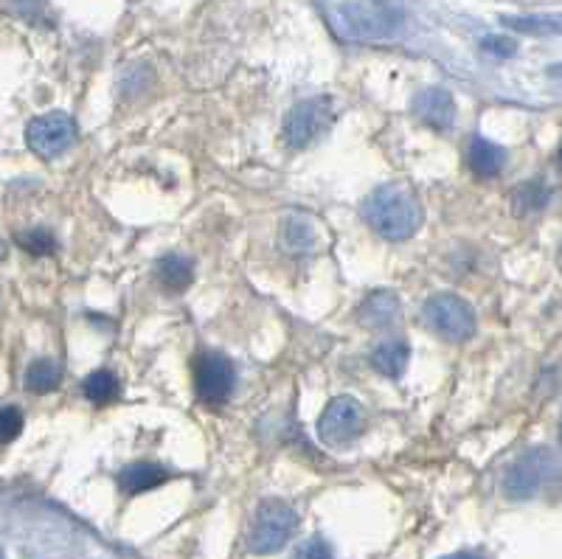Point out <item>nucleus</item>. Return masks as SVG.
Listing matches in <instances>:
<instances>
[{
  "instance_id": "nucleus-13",
  "label": "nucleus",
  "mask_w": 562,
  "mask_h": 559,
  "mask_svg": "<svg viewBox=\"0 0 562 559\" xmlns=\"http://www.w3.org/2000/svg\"><path fill=\"white\" fill-rule=\"evenodd\" d=\"M408 357H411V349H408L405 340H383V343L371 352V366L377 368L383 377L400 380L402 371L408 366Z\"/></svg>"
},
{
  "instance_id": "nucleus-15",
  "label": "nucleus",
  "mask_w": 562,
  "mask_h": 559,
  "mask_svg": "<svg viewBox=\"0 0 562 559\" xmlns=\"http://www.w3.org/2000/svg\"><path fill=\"white\" fill-rule=\"evenodd\" d=\"M281 245L284 251L304 256L318 248V234H315V225L307 217H287L284 220V231H281Z\"/></svg>"
},
{
  "instance_id": "nucleus-25",
  "label": "nucleus",
  "mask_w": 562,
  "mask_h": 559,
  "mask_svg": "<svg viewBox=\"0 0 562 559\" xmlns=\"http://www.w3.org/2000/svg\"><path fill=\"white\" fill-rule=\"evenodd\" d=\"M3 256H6V242L0 239V259H3Z\"/></svg>"
},
{
  "instance_id": "nucleus-3",
  "label": "nucleus",
  "mask_w": 562,
  "mask_h": 559,
  "mask_svg": "<svg viewBox=\"0 0 562 559\" xmlns=\"http://www.w3.org/2000/svg\"><path fill=\"white\" fill-rule=\"evenodd\" d=\"M298 529V515L290 503L284 501H265L256 509L251 529V551L265 557L276 554L284 545L290 543V537Z\"/></svg>"
},
{
  "instance_id": "nucleus-4",
  "label": "nucleus",
  "mask_w": 562,
  "mask_h": 559,
  "mask_svg": "<svg viewBox=\"0 0 562 559\" xmlns=\"http://www.w3.org/2000/svg\"><path fill=\"white\" fill-rule=\"evenodd\" d=\"M422 318L428 329L450 343H464L475 335V309L459 295H433L422 307Z\"/></svg>"
},
{
  "instance_id": "nucleus-12",
  "label": "nucleus",
  "mask_w": 562,
  "mask_h": 559,
  "mask_svg": "<svg viewBox=\"0 0 562 559\" xmlns=\"http://www.w3.org/2000/svg\"><path fill=\"white\" fill-rule=\"evenodd\" d=\"M360 324L369 329H385L400 318V298L394 293H374L360 307Z\"/></svg>"
},
{
  "instance_id": "nucleus-19",
  "label": "nucleus",
  "mask_w": 562,
  "mask_h": 559,
  "mask_svg": "<svg viewBox=\"0 0 562 559\" xmlns=\"http://www.w3.org/2000/svg\"><path fill=\"white\" fill-rule=\"evenodd\" d=\"M548 192L546 186L540 183V180H529V183H523L518 192L512 194V206H515V214H532V211H540V208H546Z\"/></svg>"
},
{
  "instance_id": "nucleus-22",
  "label": "nucleus",
  "mask_w": 562,
  "mask_h": 559,
  "mask_svg": "<svg viewBox=\"0 0 562 559\" xmlns=\"http://www.w3.org/2000/svg\"><path fill=\"white\" fill-rule=\"evenodd\" d=\"M298 559H335V551H332V545L326 543V540H321V537H312L310 543L301 545Z\"/></svg>"
},
{
  "instance_id": "nucleus-6",
  "label": "nucleus",
  "mask_w": 562,
  "mask_h": 559,
  "mask_svg": "<svg viewBox=\"0 0 562 559\" xmlns=\"http://www.w3.org/2000/svg\"><path fill=\"white\" fill-rule=\"evenodd\" d=\"M366 430V416L355 397H338L326 405L324 416L318 419V436L329 447H343L355 442Z\"/></svg>"
},
{
  "instance_id": "nucleus-23",
  "label": "nucleus",
  "mask_w": 562,
  "mask_h": 559,
  "mask_svg": "<svg viewBox=\"0 0 562 559\" xmlns=\"http://www.w3.org/2000/svg\"><path fill=\"white\" fill-rule=\"evenodd\" d=\"M484 48H487L489 54H498V57H512L515 54V43L506 40V37H487Z\"/></svg>"
},
{
  "instance_id": "nucleus-2",
  "label": "nucleus",
  "mask_w": 562,
  "mask_h": 559,
  "mask_svg": "<svg viewBox=\"0 0 562 559\" xmlns=\"http://www.w3.org/2000/svg\"><path fill=\"white\" fill-rule=\"evenodd\" d=\"M341 23L355 40H383L400 29L402 12L391 0H349L341 6Z\"/></svg>"
},
{
  "instance_id": "nucleus-26",
  "label": "nucleus",
  "mask_w": 562,
  "mask_h": 559,
  "mask_svg": "<svg viewBox=\"0 0 562 559\" xmlns=\"http://www.w3.org/2000/svg\"><path fill=\"white\" fill-rule=\"evenodd\" d=\"M0 559H3V554H0Z\"/></svg>"
},
{
  "instance_id": "nucleus-1",
  "label": "nucleus",
  "mask_w": 562,
  "mask_h": 559,
  "mask_svg": "<svg viewBox=\"0 0 562 559\" xmlns=\"http://www.w3.org/2000/svg\"><path fill=\"white\" fill-rule=\"evenodd\" d=\"M363 220L374 228V234L391 242L411 239L422 225V206L416 194L402 183H385L363 200Z\"/></svg>"
},
{
  "instance_id": "nucleus-11",
  "label": "nucleus",
  "mask_w": 562,
  "mask_h": 559,
  "mask_svg": "<svg viewBox=\"0 0 562 559\" xmlns=\"http://www.w3.org/2000/svg\"><path fill=\"white\" fill-rule=\"evenodd\" d=\"M166 481H169V472L163 470L161 464H149V461H135L119 472V489L130 498L166 484Z\"/></svg>"
},
{
  "instance_id": "nucleus-21",
  "label": "nucleus",
  "mask_w": 562,
  "mask_h": 559,
  "mask_svg": "<svg viewBox=\"0 0 562 559\" xmlns=\"http://www.w3.org/2000/svg\"><path fill=\"white\" fill-rule=\"evenodd\" d=\"M23 430V413L15 405H3L0 408V444L15 442Z\"/></svg>"
},
{
  "instance_id": "nucleus-9",
  "label": "nucleus",
  "mask_w": 562,
  "mask_h": 559,
  "mask_svg": "<svg viewBox=\"0 0 562 559\" xmlns=\"http://www.w3.org/2000/svg\"><path fill=\"white\" fill-rule=\"evenodd\" d=\"M554 456L548 453V450H532V453H526L523 458H518L509 472H506V478H503V489H506V495L509 498H515V501H523V498H532L540 492V486L546 484V478L554 472Z\"/></svg>"
},
{
  "instance_id": "nucleus-18",
  "label": "nucleus",
  "mask_w": 562,
  "mask_h": 559,
  "mask_svg": "<svg viewBox=\"0 0 562 559\" xmlns=\"http://www.w3.org/2000/svg\"><path fill=\"white\" fill-rule=\"evenodd\" d=\"M82 388H85V397H88L93 405H110L113 399L119 397V380H116V374H110L107 368L93 371Z\"/></svg>"
},
{
  "instance_id": "nucleus-7",
  "label": "nucleus",
  "mask_w": 562,
  "mask_h": 559,
  "mask_svg": "<svg viewBox=\"0 0 562 559\" xmlns=\"http://www.w3.org/2000/svg\"><path fill=\"white\" fill-rule=\"evenodd\" d=\"M237 383V371L231 366V360L220 352H203L194 363V388L197 397L206 405H222L228 402L231 391Z\"/></svg>"
},
{
  "instance_id": "nucleus-5",
  "label": "nucleus",
  "mask_w": 562,
  "mask_h": 559,
  "mask_svg": "<svg viewBox=\"0 0 562 559\" xmlns=\"http://www.w3.org/2000/svg\"><path fill=\"white\" fill-rule=\"evenodd\" d=\"M335 121V107H332V99H307V102L296 104L290 110V116L284 118V138L290 147H310L315 138L332 127Z\"/></svg>"
},
{
  "instance_id": "nucleus-24",
  "label": "nucleus",
  "mask_w": 562,
  "mask_h": 559,
  "mask_svg": "<svg viewBox=\"0 0 562 559\" xmlns=\"http://www.w3.org/2000/svg\"><path fill=\"white\" fill-rule=\"evenodd\" d=\"M444 559H484L481 554H473V551H459V554H453V557H444Z\"/></svg>"
},
{
  "instance_id": "nucleus-20",
  "label": "nucleus",
  "mask_w": 562,
  "mask_h": 559,
  "mask_svg": "<svg viewBox=\"0 0 562 559\" xmlns=\"http://www.w3.org/2000/svg\"><path fill=\"white\" fill-rule=\"evenodd\" d=\"M17 245L23 251L34 253V256H51L57 251V239L48 228H29V231H20L17 234Z\"/></svg>"
},
{
  "instance_id": "nucleus-14",
  "label": "nucleus",
  "mask_w": 562,
  "mask_h": 559,
  "mask_svg": "<svg viewBox=\"0 0 562 559\" xmlns=\"http://www.w3.org/2000/svg\"><path fill=\"white\" fill-rule=\"evenodd\" d=\"M158 281H161L163 290L169 293H183L194 279V265L192 259L180 256V253H166L161 262H158Z\"/></svg>"
},
{
  "instance_id": "nucleus-10",
  "label": "nucleus",
  "mask_w": 562,
  "mask_h": 559,
  "mask_svg": "<svg viewBox=\"0 0 562 559\" xmlns=\"http://www.w3.org/2000/svg\"><path fill=\"white\" fill-rule=\"evenodd\" d=\"M414 113L422 118L425 124H430V127L447 130V127H453V121H456V102H453V96L442 88L422 90L414 99Z\"/></svg>"
},
{
  "instance_id": "nucleus-16",
  "label": "nucleus",
  "mask_w": 562,
  "mask_h": 559,
  "mask_svg": "<svg viewBox=\"0 0 562 559\" xmlns=\"http://www.w3.org/2000/svg\"><path fill=\"white\" fill-rule=\"evenodd\" d=\"M506 163V152L498 144H492L487 138H475L470 144V169L478 177H498Z\"/></svg>"
},
{
  "instance_id": "nucleus-17",
  "label": "nucleus",
  "mask_w": 562,
  "mask_h": 559,
  "mask_svg": "<svg viewBox=\"0 0 562 559\" xmlns=\"http://www.w3.org/2000/svg\"><path fill=\"white\" fill-rule=\"evenodd\" d=\"M62 383V368L60 363H54V360H34L26 371V388L34 391V394H48V391H54L57 385Z\"/></svg>"
},
{
  "instance_id": "nucleus-8",
  "label": "nucleus",
  "mask_w": 562,
  "mask_h": 559,
  "mask_svg": "<svg viewBox=\"0 0 562 559\" xmlns=\"http://www.w3.org/2000/svg\"><path fill=\"white\" fill-rule=\"evenodd\" d=\"M76 138V121L68 113L62 110H54V113H45V116H37L29 124L26 130V141L34 155L40 158H57L65 149L74 144Z\"/></svg>"
}]
</instances>
